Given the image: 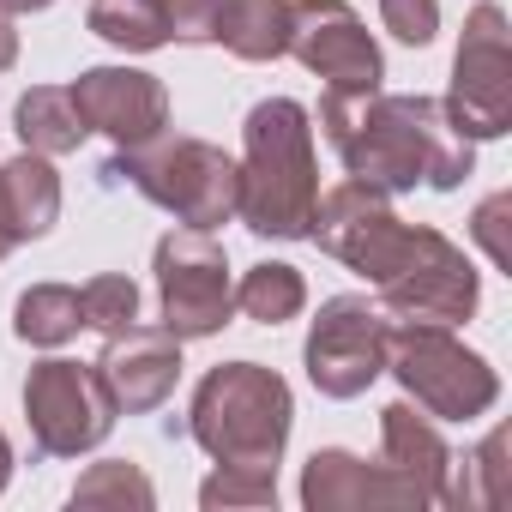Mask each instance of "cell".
<instances>
[{
  "label": "cell",
  "instance_id": "7a4b0ae2",
  "mask_svg": "<svg viewBox=\"0 0 512 512\" xmlns=\"http://www.w3.org/2000/svg\"><path fill=\"white\" fill-rule=\"evenodd\" d=\"M320 133L338 151L344 175L380 193H410L416 181L434 193H452L476 169V139H464L446 103L422 91H368V97L326 91Z\"/></svg>",
  "mask_w": 512,
  "mask_h": 512
},
{
  "label": "cell",
  "instance_id": "30bf717a",
  "mask_svg": "<svg viewBox=\"0 0 512 512\" xmlns=\"http://www.w3.org/2000/svg\"><path fill=\"white\" fill-rule=\"evenodd\" d=\"M386 308L374 296H326L308 344H302V368L314 380L320 398H362L380 374H386Z\"/></svg>",
  "mask_w": 512,
  "mask_h": 512
},
{
  "label": "cell",
  "instance_id": "7c38bea8",
  "mask_svg": "<svg viewBox=\"0 0 512 512\" xmlns=\"http://www.w3.org/2000/svg\"><path fill=\"white\" fill-rule=\"evenodd\" d=\"M67 91H73L85 127L103 133L115 151L151 145L169 127V91H163L157 73H139V67H85Z\"/></svg>",
  "mask_w": 512,
  "mask_h": 512
},
{
  "label": "cell",
  "instance_id": "f546056e",
  "mask_svg": "<svg viewBox=\"0 0 512 512\" xmlns=\"http://www.w3.org/2000/svg\"><path fill=\"white\" fill-rule=\"evenodd\" d=\"M43 7H55V0H0V13H13V19L19 13H43Z\"/></svg>",
  "mask_w": 512,
  "mask_h": 512
},
{
  "label": "cell",
  "instance_id": "6da1fadb",
  "mask_svg": "<svg viewBox=\"0 0 512 512\" xmlns=\"http://www.w3.org/2000/svg\"><path fill=\"white\" fill-rule=\"evenodd\" d=\"M320 253L344 260L356 278L374 284V302L386 320H428V326H464L476 314V266L464 260V247H452L428 223H404L392 211V193L368 181H338L314 205Z\"/></svg>",
  "mask_w": 512,
  "mask_h": 512
},
{
  "label": "cell",
  "instance_id": "5bb4252c",
  "mask_svg": "<svg viewBox=\"0 0 512 512\" xmlns=\"http://www.w3.org/2000/svg\"><path fill=\"white\" fill-rule=\"evenodd\" d=\"M302 506L308 512H362V506H428L386 458H356L344 446H320L302 464Z\"/></svg>",
  "mask_w": 512,
  "mask_h": 512
},
{
  "label": "cell",
  "instance_id": "7402d4cb",
  "mask_svg": "<svg viewBox=\"0 0 512 512\" xmlns=\"http://www.w3.org/2000/svg\"><path fill=\"white\" fill-rule=\"evenodd\" d=\"M91 37L127 49V55H151L169 43V25L157 13V0H91V13H85Z\"/></svg>",
  "mask_w": 512,
  "mask_h": 512
},
{
  "label": "cell",
  "instance_id": "cb8c5ba5",
  "mask_svg": "<svg viewBox=\"0 0 512 512\" xmlns=\"http://www.w3.org/2000/svg\"><path fill=\"white\" fill-rule=\"evenodd\" d=\"M79 314H85V332L109 338V332H121V326L139 320V284L121 278V272H103V278H91L79 290Z\"/></svg>",
  "mask_w": 512,
  "mask_h": 512
},
{
  "label": "cell",
  "instance_id": "f1b7e54d",
  "mask_svg": "<svg viewBox=\"0 0 512 512\" xmlns=\"http://www.w3.org/2000/svg\"><path fill=\"white\" fill-rule=\"evenodd\" d=\"M13 61H19V25H13V13H0V73Z\"/></svg>",
  "mask_w": 512,
  "mask_h": 512
},
{
  "label": "cell",
  "instance_id": "e0dca14e",
  "mask_svg": "<svg viewBox=\"0 0 512 512\" xmlns=\"http://www.w3.org/2000/svg\"><path fill=\"white\" fill-rule=\"evenodd\" d=\"M235 61H278L290 49V0H223L217 37Z\"/></svg>",
  "mask_w": 512,
  "mask_h": 512
},
{
  "label": "cell",
  "instance_id": "484cf974",
  "mask_svg": "<svg viewBox=\"0 0 512 512\" xmlns=\"http://www.w3.org/2000/svg\"><path fill=\"white\" fill-rule=\"evenodd\" d=\"M380 25L410 43V49H428L440 37V0H380Z\"/></svg>",
  "mask_w": 512,
  "mask_h": 512
},
{
  "label": "cell",
  "instance_id": "8992f818",
  "mask_svg": "<svg viewBox=\"0 0 512 512\" xmlns=\"http://www.w3.org/2000/svg\"><path fill=\"white\" fill-rule=\"evenodd\" d=\"M386 374L434 422H476L500 404V374L488 368V356H476L464 338H452V326L392 320L386 326Z\"/></svg>",
  "mask_w": 512,
  "mask_h": 512
},
{
  "label": "cell",
  "instance_id": "4fadbf2b",
  "mask_svg": "<svg viewBox=\"0 0 512 512\" xmlns=\"http://www.w3.org/2000/svg\"><path fill=\"white\" fill-rule=\"evenodd\" d=\"M97 374L109 380L115 410L151 416V410L175 392V380H181V338L163 332V326H139V320H133V326L109 332V344H103V356H97Z\"/></svg>",
  "mask_w": 512,
  "mask_h": 512
},
{
  "label": "cell",
  "instance_id": "ac0fdd59",
  "mask_svg": "<svg viewBox=\"0 0 512 512\" xmlns=\"http://www.w3.org/2000/svg\"><path fill=\"white\" fill-rule=\"evenodd\" d=\"M13 121H19L25 151H37V157H67V151H79L91 139V127H85V115H79V103H73L67 85L25 91L19 109H13Z\"/></svg>",
  "mask_w": 512,
  "mask_h": 512
},
{
  "label": "cell",
  "instance_id": "277c9868",
  "mask_svg": "<svg viewBox=\"0 0 512 512\" xmlns=\"http://www.w3.org/2000/svg\"><path fill=\"white\" fill-rule=\"evenodd\" d=\"M290 422H296L290 380L266 362L211 368L193 392V410H187V434L211 464L266 470V476H278V458L290 446Z\"/></svg>",
  "mask_w": 512,
  "mask_h": 512
},
{
  "label": "cell",
  "instance_id": "4316f807",
  "mask_svg": "<svg viewBox=\"0 0 512 512\" xmlns=\"http://www.w3.org/2000/svg\"><path fill=\"white\" fill-rule=\"evenodd\" d=\"M157 13L169 25V43H211L223 0H157Z\"/></svg>",
  "mask_w": 512,
  "mask_h": 512
},
{
  "label": "cell",
  "instance_id": "8fae6325",
  "mask_svg": "<svg viewBox=\"0 0 512 512\" xmlns=\"http://www.w3.org/2000/svg\"><path fill=\"white\" fill-rule=\"evenodd\" d=\"M284 55H296L338 97H368L386 79L380 43L368 37V25L344 0H290V49Z\"/></svg>",
  "mask_w": 512,
  "mask_h": 512
},
{
  "label": "cell",
  "instance_id": "83f0119b",
  "mask_svg": "<svg viewBox=\"0 0 512 512\" xmlns=\"http://www.w3.org/2000/svg\"><path fill=\"white\" fill-rule=\"evenodd\" d=\"M506 217H512V193H488L482 205H476V217H470V235L482 241V253L506 272L512 266V241H506Z\"/></svg>",
  "mask_w": 512,
  "mask_h": 512
},
{
  "label": "cell",
  "instance_id": "9a60e30c",
  "mask_svg": "<svg viewBox=\"0 0 512 512\" xmlns=\"http://www.w3.org/2000/svg\"><path fill=\"white\" fill-rule=\"evenodd\" d=\"M380 458L428 500V506H440V494H446V470H452V452H446V440H440V428H434V416L428 410H416L410 398H398V404H386L380 410Z\"/></svg>",
  "mask_w": 512,
  "mask_h": 512
},
{
  "label": "cell",
  "instance_id": "1f68e13d",
  "mask_svg": "<svg viewBox=\"0 0 512 512\" xmlns=\"http://www.w3.org/2000/svg\"><path fill=\"white\" fill-rule=\"evenodd\" d=\"M19 241H13V229H7V217H0V260H7V253H13Z\"/></svg>",
  "mask_w": 512,
  "mask_h": 512
},
{
  "label": "cell",
  "instance_id": "ba28073f",
  "mask_svg": "<svg viewBox=\"0 0 512 512\" xmlns=\"http://www.w3.org/2000/svg\"><path fill=\"white\" fill-rule=\"evenodd\" d=\"M151 272H157L163 332L187 344V338H211L229 326L235 284H229V253L211 241V229H169L151 253Z\"/></svg>",
  "mask_w": 512,
  "mask_h": 512
},
{
  "label": "cell",
  "instance_id": "ffe728a7",
  "mask_svg": "<svg viewBox=\"0 0 512 512\" xmlns=\"http://www.w3.org/2000/svg\"><path fill=\"white\" fill-rule=\"evenodd\" d=\"M506 428H494L470 458H452L446 470V494L440 506H464V512H494L506 500Z\"/></svg>",
  "mask_w": 512,
  "mask_h": 512
},
{
  "label": "cell",
  "instance_id": "3957f363",
  "mask_svg": "<svg viewBox=\"0 0 512 512\" xmlns=\"http://www.w3.org/2000/svg\"><path fill=\"white\" fill-rule=\"evenodd\" d=\"M320 205L314 115L296 97H266L241 121V205L235 217L266 241H308Z\"/></svg>",
  "mask_w": 512,
  "mask_h": 512
},
{
  "label": "cell",
  "instance_id": "9c48e42d",
  "mask_svg": "<svg viewBox=\"0 0 512 512\" xmlns=\"http://www.w3.org/2000/svg\"><path fill=\"white\" fill-rule=\"evenodd\" d=\"M440 103L464 139L512 133V31H506V13L494 0H482L464 19L458 55H452V91Z\"/></svg>",
  "mask_w": 512,
  "mask_h": 512
},
{
  "label": "cell",
  "instance_id": "52a82bcc",
  "mask_svg": "<svg viewBox=\"0 0 512 512\" xmlns=\"http://www.w3.org/2000/svg\"><path fill=\"white\" fill-rule=\"evenodd\" d=\"M115 392L97 374V362H67L49 356L25 380V422L43 458H85L109 440L115 428Z\"/></svg>",
  "mask_w": 512,
  "mask_h": 512
},
{
  "label": "cell",
  "instance_id": "2e32d148",
  "mask_svg": "<svg viewBox=\"0 0 512 512\" xmlns=\"http://www.w3.org/2000/svg\"><path fill=\"white\" fill-rule=\"evenodd\" d=\"M0 217H7L13 241H43L61 223V175L49 169V157L19 151L13 163H0Z\"/></svg>",
  "mask_w": 512,
  "mask_h": 512
},
{
  "label": "cell",
  "instance_id": "d6986e66",
  "mask_svg": "<svg viewBox=\"0 0 512 512\" xmlns=\"http://www.w3.org/2000/svg\"><path fill=\"white\" fill-rule=\"evenodd\" d=\"M13 332L37 350H61L67 338L85 332V314H79V290L67 284H31L19 302H13Z\"/></svg>",
  "mask_w": 512,
  "mask_h": 512
},
{
  "label": "cell",
  "instance_id": "603a6c76",
  "mask_svg": "<svg viewBox=\"0 0 512 512\" xmlns=\"http://www.w3.org/2000/svg\"><path fill=\"white\" fill-rule=\"evenodd\" d=\"M67 500H73V506H139V512H151V506H157V488H151V476H145L139 464L103 458V464H91V470L73 482Z\"/></svg>",
  "mask_w": 512,
  "mask_h": 512
},
{
  "label": "cell",
  "instance_id": "4dcf8cb0",
  "mask_svg": "<svg viewBox=\"0 0 512 512\" xmlns=\"http://www.w3.org/2000/svg\"><path fill=\"white\" fill-rule=\"evenodd\" d=\"M7 482H13V446H7V434H0V494H7Z\"/></svg>",
  "mask_w": 512,
  "mask_h": 512
},
{
  "label": "cell",
  "instance_id": "44dd1931",
  "mask_svg": "<svg viewBox=\"0 0 512 512\" xmlns=\"http://www.w3.org/2000/svg\"><path fill=\"white\" fill-rule=\"evenodd\" d=\"M235 308H241L247 320H260V326H284V320H296V314L308 308V284H302L296 266L260 260V266L235 284Z\"/></svg>",
  "mask_w": 512,
  "mask_h": 512
},
{
  "label": "cell",
  "instance_id": "d4e9b609",
  "mask_svg": "<svg viewBox=\"0 0 512 512\" xmlns=\"http://www.w3.org/2000/svg\"><path fill=\"white\" fill-rule=\"evenodd\" d=\"M199 506H223V512H235V506H278V476H266V470H223L217 464V476H205L199 482Z\"/></svg>",
  "mask_w": 512,
  "mask_h": 512
},
{
  "label": "cell",
  "instance_id": "5b68a950",
  "mask_svg": "<svg viewBox=\"0 0 512 512\" xmlns=\"http://www.w3.org/2000/svg\"><path fill=\"white\" fill-rule=\"evenodd\" d=\"M103 175L109 181H133L181 229H223L235 217V205H241V163L223 145H205V139L157 133L151 145L115 151L103 163Z\"/></svg>",
  "mask_w": 512,
  "mask_h": 512
}]
</instances>
